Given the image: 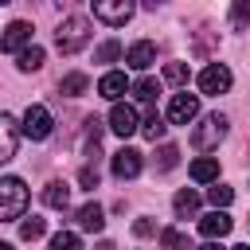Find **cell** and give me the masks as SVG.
I'll use <instances>...</instances> for the list:
<instances>
[{
  "label": "cell",
  "mask_w": 250,
  "mask_h": 250,
  "mask_svg": "<svg viewBox=\"0 0 250 250\" xmlns=\"http://www.w3.org/2000/svg\"><path fill=\"white\" fill-rule=\"evenodd\" d=\"M113 176H117V180H133V176H141V152H137V148H121V152H113Z\"/></svg>",
  "instance_id": "8fae6325"
},
{
  "label": "cell",
  "mask_w": 250,
  "mask_h": 250,
  "mask_svg": "<svg viewBox=\"0 0 250 250\" xmlns=\"http://www.w3.org/2000/svg\"><path fill=\"white\" fill-rule=\"evenodd\" d=\"M156 94H160V86H156L152 78H141V82H133V98H137V102H152Z\"/></svg>",
  "instance_id": "484cf974"
},
{
  "label": "cell",
  "mask_w": 250,
  "mask_h": 250,
  "mask_svg": "<svg viewBox=\"0 0 250 250\" xmlns=\"http://www.w3.org/2000/svg\"><path fill=\"white\" fill-rule=\"evenodd\" d=\"M78 184H82V188H90V191H94V188H98V168H94V164H86V168H82V172H78Z\"/></svg>",
  "instance_id": "4dcf8cb0"
},
{
  "label": "cell",
  "mask_w": 250,
  "mask_h": 250,
  "mask_svg": "<svg viewBox=\"0 0 250 250\" xmlns=\"http://www.w3.org/2000/svg\"><path fill=\"white\" fill-rule=\"evenodd\" d=\"M125 62H129L133 70H148V66L156 62V43H148V39L133 43V47L125 51Z\"/></svg>",
  "instance_id": "4fadbf2b"
},
{
  "label": "cell",
  "mask_w": 250,
  "mask_h": 250,
  "mask_svg": "<svg viewBox=\"0 0 250 250\" xmlns=\"http://www.w3.org/2000/svg\"><path fill=\"white\" fill-rule=\"evenodd\" d=\"M43 203L55 207V211H66V207H70V188H66L62 180H51V184L43 188Z\"/></svg>",
  "instance_id": "2e32d148"
},
{
  "label": "cell",
  "mask_w": 250,
  "mask_h": 250,
  "mask_svg": "<svg viewBox=\"0 0 250 250\" xmlns=\"http://www.w3.org/2000/svg\"><path fill=\"white\" fill-rule=\"evenodd\" d=\"M43 230H47V223H43L39 215H31V219H23V223H20V238H23V242L43 238Z\"/></svg>",
  "instance_id": "7402d4cb"
},
{
  "label": "cell",
  "mask_w": 250,
  "mask_h": 250,
  "mask_svg": "<svg viewBox=\"0 0 250 250\" xmlns=\"http://www.w3.org/2000/svg\"><path fill=\"white\" fill-rule=\"evenodd\" d=\"M188 74H191V70H188V62H168V66H164V78H168L172 86H184V82H188Z\"/></svg>",
  "instance_id": "83f0119b"
},
{
  "label": "cell",
  "mask_w": 250,
  "mask_h": 250,
  "mask_svg": "<svg viewBox=\"0 0 250 250\" xmlns=\"http://www.w3.org/2000/svg\"><path fill=\"white\" fill-rule=\"evenodd\" d=\"M86 86H90V78H86V74H78V70H74V74H66V78L59 82V90H62L66 98H78V94H86Z\"/></svg>",
  "instance_id": "44dd1931"
},
{
  "label": "cell",
  "mask_w": 250,
  "mask_h": 250,
  "mask_svg": "<svg viewBox=\"0 0 250 250\" xmlns=\"http://www.w3.org/2000/svg\"><path fill=\"white\" fill-rule=\"evenodd\" d=\"M199 117V94H176L172 102H168V121L172 125H188V121H195Z\"/></svg>",
  "instance_id": "5b68a950"
},
{
  "label": "cell",
  "mask_w": 250,
  "mask_h": 250,
  "mask_svg": "<svg viewBox=\"0 0 250 250\" xmlns=\"http://www.w3.org/2000/svg\"><path fill=\"white\" fill-rule=\"evenodd\" d=\"M125 90H129V78H125L121 70H109V74H102V82H98V94L109 98V102H117Z\"/></svg>",
  "instance_id": "5bb4252c"
},
{
  "label": "cell",
  "mask_w": 250,
  "mask_h": 250,
  "mask_svg": "<svg viewBox=\"0 0 250 250\" xmlns=\"http://www.w3.org/2000/svg\"><path fill=\"white\" fill-rule=\"evenodd\" d=\"M199 250H223V246H219V242H207V246H199Z\"/></svg>",
  "instance_id": "836d02e7"
},
{
  "label": "cell",
  "mask_w": 250,
  "mask_h": 250,
  "mask_svg": "<svg viewBox=\"0 0 250 250\" xmlns=\"http://www.w3.org/2000/svg\"><path fill=\"white\" fill-rule=\"evenodd\" d=\"M230 82H234V78H230V66H227V62H211V66L199 74V90H203V94H227Z\"/></svg>",
  "instance_id": "52a82bcc"
},
{
  "label": "cell",
  "mask_w": 250,
  "mask_h": 250,
  "mask_svg": "<svg viewBox=\"0 0 250 250\" xmlns=\"http://www.w3.org/2000/svg\"><path fill=\"white\" fill-rule=\"evenodd\" d=\"M90 43V20L86 16H66L62 23H59V31H55V47L62 51V55H74V51H82Z\"/></svg>",
  "instance_id": "7a4b0ae2"
},
{
  "label": "cell",
  "mask_w": 250,
  "mask_h": 250,
  "mask_svg": "<svg viewBox=\"0 0 250 250\" xmlns=\"http://www.w3.org/2000/svg\"><path fill=\"white\" fill-rule=\"evenodd\" d=\"M223 137H227V117H223V113H211V117H203V121L191 129V145H195L199 152L215 148Z\"/></svg>",
  "instance_id": "3957f363"
},
{
  "label": "cell",
  "mask_w": 250,
  "mask_h": 250,
  "mask_svg": "<svg viewBox=\"0 0 250 250\" xmlns=\"http://www.w3.org/2000/svg\"><path fill=\"white\" fill-rule=\"evenodd\" d=\"M74 219H78V227H82V230H90V234H98V230L105 227V211H102L98 203H82Z\"/></svg>",
  "instance_id": "9a60e30c"
},
{
  "label": "cell",
  "mask_w": 250,
  "mask_h": 250,
  "mask_svg": "<svg viewBox=\"0 0 250 250\" xmlns=\"http://www.w3.org/2000/svg\"><path fill=\"white\" fill-rule=\"evenodd\" d=\"M191 180H195V184H211V180L219 184V160H215V156H199V160L191 164Z\"/></svg>",
  "instance_id": "e0dca14e"
},
{
  "label": "cell",
  "mask_w": 250,
  "mask_h": 250,
  "mask_svg": "<svg viewBox=\"0 0 250 250\" xmlns=\"http://www.w3.org/2000/svg\"><path fill=\"white\" fill-rule=\"evenodd\" d=\"M51 250H82V238H78L74 230H59V234L51 238Z\"/></svg>",
  "instance_id": "cb8c5ba5"
},
{
  "label": "cell",
  "mask_w": 250,
  "mask_h": 250,
  "mask_svg": "<svg viewBox=\"0 0 250 250\" xmlns=\"http://www.w3.org/2000/svg\"><path fill=\"white\" fill-rule=\"evenodd\" d=\"M152 230H156V223H152V219H137V223H133V234H137V238H148Z\"/></svg>",
  "instance_id": "1f68e13d"
},
{
  "label": "cell",
  "mask_w": 250,
  "mask_h": 250,
  "mask_svg": "<svg viewBox=\"0 0 250 250\" xmlns=\"http://www.w3.org/2000/svg\"><path fill=\"white\" fill-rule=\"evenodd\" d=\"M98 250H113V242H109V238H102V242H98Z\"/></svg>",
  "instance_id": "d6a6232c"
},
{
  "label": "cell",
  "mask_w": 250,
  "mask_h": 250,
  "mask_svg": "<svg viewBox=\"0 0 250 250\" xmlns=\"http://www.w3.org/2000/svg\"><path fill=\"white\" fill-rule=\"evenodd\" d=\"M207 199H211V203H215V211H219V207H230V199H234V191H230L227 184H215V188L207 191Z\"/></svg>",
  "instance_id": "f1b7e54d"
},
{
  "label": "cell",
  "mask_w": 250,
  "mask_h": 250,
  "mask_svg": "<svg viewBox=\"0 0 250 250\" xmlns=\"http://www.w3.org/2000/svg\"><path fill=\"white\" fill-rule=\"evenodd\" d=\"M172 211H176L180 219H191V215L199 211V195H195L191 188H184V191H176V199H172Z\"/></svg>",
  "instance_id": "ac0fdd59"
},
{
  "label": "cell",
  "mask_w": 250,
  "mask_h": 250,
  "mask_svg": "<svg viewBox=\"0 0 250 250\" xmlns=\"http://www.w3.org/2000/svg\"><path fill=\"white\" fill-rule=\"evenodd\" d=\"M16 145H20L16 117H12V113H0V164H8V160L16 156Z\"/></svg>",
  "instance_id": "30bf717a"
},
{
  "label": "cell",
  "mask_w": 250,
  "mask_h": 250,
  "mask_svg": "<svg viewBox=\"0 0 250 250\" xmlns=\"http://www.w3.org/2000/svg\"><path fill=\"white\" fill-rule=\"evenodd\" d=\"M109 129H113L117 137H133V133L141 129L137 109H133L129 102H113V109H109Z\"/></svg>",
  "instance_id": "ba28073f"
},
{
  "label": "cell",
  "mask_w": 250,
  "mask_h": 250,
  "mask_svg": "<svg viewBox=\"0 0 250 250\" xmlns=\"http://www.w3.org/2000/svg\"><path fill=\"white\" fill-rule=\"evenodd\" d=\"M27 47H31V23H23V20L8 23L0 35V51H27Z\"/></svg>",
  "instance_id": "9c48e42d"
},
{
  "label": "cell",
  "mask_w": 250,
  "mask_h": 250,
  "mask_svg": "<svg viewBox=\"0 0 250 250\" xmlns=\"http://www.w3.org/2000/svg\"><path fill=\"white\" fill-rule=\"evenodd\" d=\"M94 59H98V62H117V59H121V43H117V39H105V43L94 51Z\"/></svg>",
  "instance_id": "d4e9b609"
},
{
  "label": "cell",
  "mask_w": 250,
  "mask_h": 250,
  "mask_svg": "<svg viewBox=\"0 0 250 250\" xmlns=\"http://www.w3.org/2000/svg\"><path fill=\"white\" fill-rule=\"evenodd\" d=\"M141 133H145L148 141H160V137L168 133V125H164V113H160V109H148V117H145V125H141Z\"/></svg>",
  "instance_id": "d6986e66"
},
{
  "label": "cell",
  "mask_w": 250,
  "mask_h": 250,
  "mask_svg": "<svg viewBox=\"0 0 250 250\" xmlns=\"http://www.w3.org/2000/svg\"><path fill=\"white\" fill-rule=\"evenodd\" d=\"M230 250H250V246H230Z\"/></svg>",
  "instance_id": "d590c367"
},
{
  "label": "cell",
  "mask_w": 250,
  "mask_h": 250,
  "mask_svg": "<svg viewBox=\"0 0 250 250\" xmlns=\"http://www.w3.org/2000/svg\"><path fill=\"white\" fill-rule=\"evenodd\" d=\"M230 227H234V223H230V215H227V211H211V215H203V219H199V234H203V238H211V242H215V238H223V234H230Z\"/></svg>",
  "instance_id": "7c38bea8"
},
{
  "label": "cell",
  "mask_w": 250,
  "mask_h": 250,
  "mask_svg": "<svg viewBox=\"0 0 250 250\" xmlns=\"http://www.w3.org/2000/svg\"><path fill=\"white\" fill-rule=\"evenodd\" d=\"M0 250H16V246H12V242H0Z\"/></svg>",
  "instance_id": "e575fe53"
},
{
  "label": "cell",
  "mask_w": 250,
  "mask_h": 250,
  "mask_svg": "<svg viewBox=\"0 0 250 250\" xmlns=\"http://www.w3.org/2000/svg\"><path fill=\"white\" fill-rule=\"evenodd\" d=\"M160 246H164V250H191V246H188V234H184V230H172V227L160 234Z\"/></svg>",
  "instance_id": "603a6c76"
},
{
  "label": "cell",
  "mask_w": 250,
  "mask_h": 250,
  "mask_svg": "<svg viewBox=\"0 0 250 250\" xmlns=\"http://www.w3.org/2000/svg\"><path fill=\"white\" fill-rule=\"evenodd\" d=\"M230 20H234V27H242V23L250 20V0H238V4L230 8Z\"/></svg>",
  "instance_id": "f546056e"
},
{
  "label": "cell",
  "mask_w": 250,
  "mask_h": 250,
  "mask_svg": "<svg viewBox=\"0 0 250 250\" xmlns=\"http://www.w3.org/2000/svg\"><path fill=\"white\" fill-rule=\"evenodd\" d=\"M16 62H20V70H23V74L39 70V66H43V47H35V43H31L27 51H20V59H16Z\"/></svg>",
  "instance_id": "ffe728a7"
},
{
  "label": "cell",
  "mask_w": 250,
  "mask_h": 250,
  "mask_svg": "<svg viewBox=\"0 0 250 250\" xmlns=\"http://www.w3.org/2000/svg\"><path fill=\"white\" fill-rule=\"evenodd\" d=\"M129 16H133V4L129 0H98L94 4V20H102L109 27H121Z\"/></svg>",
  "instance_id": "8992f818"
},
{
  "label": "cell",
  "mask_w": 250,
  "mask_h": 250,
  "mask_svg": "<svg viewBox=\"0 0 250 250\" xmlns=\"http://www.w3.org/2000/svg\"><path fill=\"white\" fill-rule=\"evenodd\" d=\"M27 211V184L20 176H0V223L23 219Z\"/></svg>",
  "instance_id": "6da1fadb"
},
{
  "label": "cell",
  "mask_w": 250,
  "mask_h": 250,
  "mask_svg": "<svg viewBox=\"0 0 250 250\" xmlns=\"http://www.w3.org/2000/svg\"><path fill=\"white\" fill-rule=\"evenodd\" d=\"M176 160H180V148H176V145H160V152H156V168L168 172V168H176Z\"/></svg>",
  "instance_id": "4316f807"
},
{
  "label": "cell",
  "mask_w": 250,
  "mask_h": 250,
  "mask_svg": "<svg viewBox=\"0 0 250 250\" xmlns=\"http://www.w3.org/2000/svg\"><path fill=\"white\" fill-rule=\"evenodd\" d=\"M51 113H47V105H27L23 109V137H31V141H47L51 137Z\"/></svg>",
  "instance_id": "277c9868"
}]
</instances>
